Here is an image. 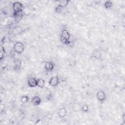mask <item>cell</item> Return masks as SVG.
Returning <instances> with one entry per match:
<instances>
[{"label": "cell", "instance_id": "15", "mask_svg": "<svg viewBox=\"0 0 125 125\" xmlns=\"http://www.w3.org/2000/svg\"><path fill=\"white\" fill-rule=\"evenodd\" d=\"M28 101H29V97H28V96H26V95L23 96L21 97V101L23 103H27Z\"/></svg>", "mask_w": 125, "mask_h": 125}, {"label": "cell", "instance_id": "5", "mask_svg": "<svg viewBox=\"0 0 125 125\" xmlns=\"http://www.w3.org/2000/svg\"><path fill=\"white\" fill-rule=\"evenodd\" d=\"M27 84L31 88H34L37 86V79L33 77H30L27 80Z\"/></svg>", "mask_w": 125, "mask_h": 125}, {"label": "cell", "instance_id": "20", "mask_svg": "<svg viewBox=\"0 0 125 125\" xmlns=\"http://www.w3.org/2000/svg\"><path fill=\"white\" fill-rule=\"evenodd\" d=\"M125 114H123V121L125 122Z\"/></svg>", "mask_w": 125, "mask_h": 125}, {"label": "cell", "instance_id": "12", "mask_svg": "<svg viewBox=\"0 0 125 125\" xmlns=\"http://www.w3.org/2000/svg\"><path fill=\"white\" fill-rule=\"evenodd\" d=\"M58 115L60 117H65L67 115V109L65 108H61L58 111Z\"/></svg>", "mask_w": 125, "mask_h": 125}, {"label": "cell", "instance_id": "8", "mask_svg": "<svg viewBox=\"0 0 125 125\" xmlns=\"http://www.w3.org/2000/svg\"><path fill=\"white\" fill-rule=\"evenodd\" d=\"M54 64L51 61L47 62L45 65V67L48 71H52L54 69Z\"/></svg>", "mask_w": 125, "mask_h": 125}, {"label": "cell", "instance_id": "6", "mask_svg": "<svg viewBox=\"0 0 125 125\" xmlns=\"http://www.w3.org/2000/svg\"><path fill=\"white\" fill-rule=\"evenodd\" d=\"M96 96L98 100L101 102L105 101L106 99V94L103 91H99L97 92Z\"/></svg>", "mask_w": 125, "mask_h": 125}, {"label": "cell", "instance_id": "16", "mask_svg": "<svg viewBox=\"0 0 125 125\" xmlns=\"http://www.w3.org/2000/svg\"><path fill=\"white\" fill-rule=\"evenodd\" d=\"M81 110L84 112H87L89 110V108L87 105H83L81 107Z\"/></svg>", "mask_w": 125, "mask_h": 125}, {"label": "cell", "instance_id": "3", "mask_svg": "<svg viewBox=\"0 0 125 125\" xmlns=\"http://www.w3.org/2000/svg\"><path fill=\"white\" fill-rule=\"evenodd\" d=\"M24 7L23 4L19 2H15L13 4V9L14 12H23Z\"/></svg>", "mask_w": 125, "mask_h": 125}, {"label": "cell", "instance_id": "1", "mask_svg": "<svg viewBox=\"0 0 125 125\" xmlns=\"http://www.w3.org/2000/svg\"><path fill=\"white\" fill-rule=\"evenodd\" d=\"M70 38V34L69 32L66 29H64L62 30L60 40L65 45H70V42H69V39Z\"/></svg>", "mask_w": 125, "mask_h": 125}, {"label": "cell", "instance_id": "13", "mask_svg": "<svg viewBox=\"0 0 125 125\" xmlns=\"http://www.w3.org/2000/svg\"><path fill=\"white\" fill-rule=\"evenodd\" d=\"M37 86L41 88H43L45 86V81L43 79H37Z\"/></svg>", "mask_w": 125, "mask_h": 125}, {"label": "cell", "instance_id": "9", "mask_svg": "<svg viewBox=\"0 0 125 125\" xmlns=\"http://www.w3.org/2000/svg\"><path fill=\"white\" fill-rule=\"evenodd\" d=\"M22 66V61L20 59H17L14 61L13 67L15 70H19Z\"/></svg>", "mask_w": 125, "mask_h": 125}, {"label": "cell", "instance_id": "18", "mask_svg": "<svg viewBox=\"0 0 125 125\" xmlns=\"http://www.w3.org/2000/svg\"><path fill=\"white\" fill-rule=\"evenodd\" d=\"M61 10H62V8L59 7L58 6H57L56 8H55V11L57 13H59L61 11Z\"/></svg>", "mask_w": 125, "mask_h": 125}, {"label": "cell", "instance_id": "10", "mask_svg": "<svg viewBox=\"0 0 125 125\" xmlns=\"http://www.w3.org/2000/svg\"><path fill=\"white\" fill-rule=\"evenodd\" d=\"M41 99L39 96H35L32 98L31 100V103L34 106H38L41 103Z\"/></svg>", "mask_w": 125, "mask_h": 125}, {"label": "cell", "instance_id": "2", "mask_svg": "<svg viewBox=\"0 0 125 125\" xmlns=\"http://www.w3.org/2000/svg\"><path fill=\"white\" fill-rule=\"evenodd\" d=\"M14 50L18 54H22L25 50V45L20 42H16L14 45Z\"/></svg>", "mask_w": 125, "mask_h": 125}, {"label": "cell", "instance_id": "7", "mask_svg": "<svg viewBox=\"0 0 125 125\" xmlns=\"http://www.w3.org/2000/svg\"><path fill=\"white\" fill-rule=\"evenodd\" d=\"M24 16L23 11L20 12H14L13 13V18L15 21L17 23L20 22L21 20L22 19Z\"/></svg>", "mask_w": 125, "mask_h": 125}, {"label": "cell", "instance_id": "17", "mask_svg": "<svg viewBox=\"0 0 125 125\" xmlns=\"http://www.w3.org/2000/svg\"><path fill=\"white\" fill-rule=\"evenodd\" d=\"M14 32H15V34H18V31H22V30H21V27L20 26H18V27H16L13 30Z\"/></svg>", "mask_w": 125, "mask_h": 125}, {"label": "cell", "instance_id": "14", "mask_svg": "<svg viewBox=\"0 0 125 125\" xmlns=\"http://www.w3.org/2000/svg\"><path fill=\"white\" fill-rule=\"evenodd\" d=\"M113 6V3L111 1H107L104 4V7L106 9L110 8Z\"/></svg>", "mask_w": 125, "mask_h": 125}, {"label": "cell", "instance_id": "11", "mask_svg": "<svg viewBox=\"0 0 125 125\" xmlns=\"http://www.w3.org/2000/svg\"><path fill=\"white\" fill-rule=\"evenodd\" d=\"M69 2V1H68V0H64V1L62 0V1H59L58 2V4L57 6L62 8L66 7L68 5Z\"/></svg>", "mask_w": 125, "mask_h": 125}, {"label": "cell", "instance_id": "4", "mask_svg": "<svg viewBox=\"0 0 125 125\" xmlns=\"http://www.w3.org/2000/svg\"><path fill=\"white\" fill-rule=\"evenodd\" d=\"M59 77L57 76H53L51 77L49 81V85L52 87H55L59 85Z\"/></svg>", "mask_w": 125, "mask_h": 125}, {"label": "cell", "instance_id": "19", "mask_svg": "<svg viewBox=\"0 0 125 125\" xmlns=\"http://www.w3.org/2000/svg\"><path fill=\"white\" fill-rule=\"evenodd\" d=\"M1 54V55H0V58H1V60H2L3 59V57L4 56V53H3L2 50H1V54Z\"/></svg>", "mask_w": 125, "mask_h": 125}]
</instances>
